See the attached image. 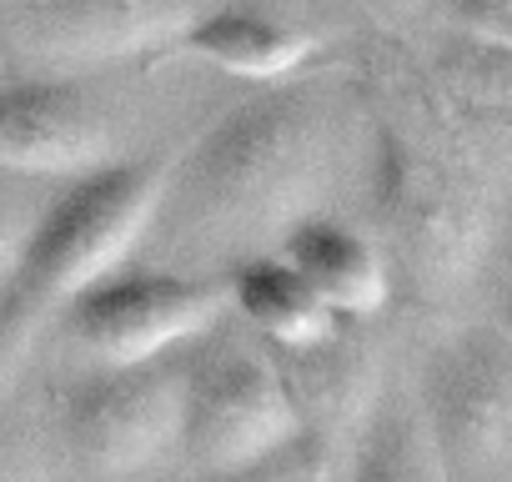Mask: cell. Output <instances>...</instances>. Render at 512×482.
Returning a JSON list of instances; mask_svg holds the SVG:
<instances>
[{
	"label": "cell",
	"instance_id": "obj_7",
	"mask_svg": "<svg viewBox=\"0 0 512 482\" xmlns=\"http://www.w3.org/2000/svg\"><path fill=\"white\" fill-rule=\"evenodd\" d=\"M221 0H16L6 41L46 71H81L176 46Z\"/></svg>",
	"mask_w": 512,
	"mask_h": 482
},
{
	"label": "cell",
	"instance_id": "obj_14",
	"mask_svg": "<svg viewBox=\"0 0 512 482\" xmlns=\"http://www.w3.org/2000/svg\"><path fill=\"white\" fill-rule=\"evenodd\" d=\"M231 307L262 332L277 352L292 347H312L322 342L342 317L307 287V277L287 262V257H251L236 267V277L226 282Z\"/></svg>",
	"mask_w": 512,
	"mask_h": 482
},
{
	"label": "cell",
	"instance_id": "obj_5",
	"mask_svg": "<svg viewBox=\"0 0 512 482\" xmlns=\"http://www.w3.org/2000/svg\"><path fill=\"white\" fill-rule=\"evenodd\" d=\"M226 307H231V292L221 282L116 267L111 277L86 287L61 312V322H66V337L86 357L106 367H131V362L171 357L176 347L211 337Z\"/></svg>",
	"mask_w": 512,
	"mask_h": 482
},
{
	"label": "cell",
	"instance_id": "obj_20",
	"mask_svg": "<svg viewBox=\"0 0 512 482\" xmlns=\"http://www.w3.org/2000/svg\"><path fill=\"white\" fill-rule=\"evenodd\" d=\"M497 327L512 337V282H502V287H497Z\"/></svg>",
	"mask_w": 512,
	"mask_h": 482
},
{
	"label": "cell",
	"instance_id": "obj_17",
	"mask_svg": "<svg viewBox=\"0 0 512 482\" xmlns=\"http://www.w3.org/2000/svg\"><path fill=\"white\" fill-rule=\"evenodd\" d=\"M447 21L467 41L512 51V0H447Z\"/></svg>",
	"mask_w": 512,
	"mask_h": 482
},
{
	"label": "cell",
	"instance_id": "obj_4",
	"mask_svg": "<svg viewBox=\"0 0 512 482\" xmlns=\"http://www.w3.org/2000/svg\"><path fill=\"white\" fill-rule=\"evenodd\" d=\"M307 442L282 367L231 337H211L186 362L181 447L201 472H241Z\"/></svg>",
	"mask_w": 512,
	"mask_h": 482
},
{
	"label": "cell",
	"instance_id": "obj_8",
	"mask_svg": "<svg viewBox=\"0 0 512 482\" xmlns=\"http://www.w3.org/2000/svg\"><path fill=\"white\" fill-rule=\"evenodd\" d=\"M186 367L151 357L131 367H106L71 387L66 397V442L71 452L106 477L141 472L181 442Z\"/></svg>",
	"mask_w": 512,
	"mask_h": 482
},
{
	"label": "cell",
	"instance_id": "obj_1",
	"mask_svg": "<svg viewBox=\"0 0 512 482\" xmlns=\"http://www.w3.org/2000/svg\"><path fill=\"white\" fill-rule=\"evenodd\" d=\"M377 81L397 101V116L377 126V226L407 287L422 302H447L477 277L497 241L487 171L457 141L427 71L382 61Z\"/></svg>",
	"mask_w": 512,
	"mask_h": 482
},
{
	"label": "cell",
	"instance_id": "obj_11",
	"mask_svg": "<svg viewBox=\"0 0 512 482\" xmlns=\"http://www.w3.org/2000/svg\"><path fill=\"white\" fill-rule=\"evenodd\" d=\"M277 367H282L287 392L302 412V427L317 432L322 442L362 427V417L382 397L377 392V352L357 332H347V322H337L312 347L282 352Z\"/></svg>",
	"mask_w": 512,
	"mask_h": 482
},
{
	"label": "cell",
	"instance_id": "obj_10",
	"mask_svg": "<svg viewBox=\"0 0 512 482\" xmlns=\"http://www.w3.org/2000/svg\"><path fill=\"white\" fill-rule=\"evenodd\" d=\"M427 86L467 156L487 176L512 171V51L452 31V41L432 56Z\"/></svg>",
	"mask_w": 512,
	"mask_h": 482
},
{
	"label": "cell",
	"instance_id": "obj_3",
	"mask_svg": "<svg viewBox=\"0 0 512 482\" xmlns=\"http://www.w3.org/2000/svg\"><path fill=\"white\" fill-rule=\"evenodd\" d=\"M161 191L166 161H106L71 176L66 191L41 206L11 277L0 282V387L86 287L136 252V241L161 216Z\"/></svg>",
	"mask_w": 512,
	"mask_h": 482
},
{
	"label": "cell",
	"instance_id": "obj_9",
	"mask_svg": "<svg viewBox=\"0 0 512 482\" xmlns=\"http://www.w3.org/2000/svg\"><path fill=\"white\" fill-rule=\"evenodd\" d=\"M116 151L111 111L66 76L0 86V171L31 181H71L106 166Z\"/></svg>",
	"mask_w": 512,
	"mask_h": 482
},
{
	"label": "cell",
	"instance_id": "obj_15",
	"mask_svg": "<svg viewBox=\"0 0 512 482\" xmlns=\"http://www.w3.org/2000/svg\"><path fill=\"white\" fill-rule=\"evenodd\" d=\"M347 482H457L422 402L412 397H377L362 417V437L352 452Z\"/></svg>",
	"mask_w": 512,
	"mask_h": 482
},
{
	"label": "cell",
	"instance_id": "obj_19",
	"mask_svg": "<svg viewBox=\"0 0 512 482\" xmlns=\"http://www.w3.org/2000/svg\"><path fill=\"white\" fill-rule=\"evenodd\" d=\"M0 482H46V457L11 417H0Z\"/></svg>",
	"mask_w": 512,
	"mask_h": 482
},
{
	"label": "cell",
	"instance_id": "obj_16",
	"mask_svg": "<svg viewBox=\"0 0 512 482\" xmlns=\"http://www.w3.org/2000/svg\"><path fill=\"white\" fill-rule=\"evenodd\" d=\"M41 196L31 186V176H11V171H0V282L11 277L21 247H26V236L41 216Z\"/></svg>",
	"mask_w": 512,
	"mask_h": 482
},
{
	"label": "cell",
	"instance_id": "obj_22",
	"mask_svg": "<svg viewBox=\"0 0 512 482\" xmlns=\"http://www.w3.org/2000/svg\"><path fill=\"white\" fill-rule=\"evenodd\" d=\"M307 482H322V472H312V477H307Z\"/></svg>",
	"mask_w": 512,
	"mask_h": 482
},
{
	"label": "cell",
	"instance_id": "obj_18",
	"mask_svg": "<svg viewBox=\"0 0 512 482\" xmlns=\"http://www.w3.org/2000/svg\"><path fill=\"white\" fill-rule=\"evenodd\" d=\"M312 472H322V457L312 452V442L272 457V462H256V467H241V472H216L211 482H307Z\"/></svg>",
	"mask_w": 512,
	"mask_h": 482
},
{
	"label": "cell",
	"instance_id": "obj_13",
	"mask_svg": "<svg viewBox=\"0 0 512 482\" xmlns=\"http://www.w3.org/2000/svg\"><path fill=\"white\" fill-rule=\"evenodd\" d=\"M181 46L226 71V76H241V81H287L302 71V61L317 51V41L287 21H272L262 11H241L231 6V0H221V6H211L186 36Z\"/></svg>",
	"mask_w": 512,
	"mask_h": 482
},
{
	"label": "cell",
	"instance_id": "obj_6",
	"mask_svg": "<svg viewBox=\"0 0 512 482\" xmlns=\"http://www.w3.org/2000/svg\"><path fill=\"white\" fill-rule=\"evenodd\" d=\"M422 412L452 477L502 472L512 462V337L492 322L432 347Z\"/></svg>",
	"mask_w": 512,
	"mask_h": 482
},
{
	"label": "cell",
	"instance_id": "obj_12",
	"mask_svg": "<svg viewBox=\"0 0 512 482\" xmlns=\"http://www.w3.org/2000/svg\"><path fill=\"white\" fill-rule=\"evenodd\" d=\"M282 257L307 277V287L342 317V322H367L387 307L392 297V272L377 241L362 231L332 221V216H302L297 226L282 231Z\"/></svg>",
	"mask_w": 512,
	"mask_h": 482
},
{
	"label": "cell",
	"instance_id": "obj_21",
	"mask_svg": "<svg viewBox=\"0 0 512 482\" xmlns=\"http://www.w3.org/2000/svg\"><path fill=\"white\" fill-rule=\"evenodd\" d=\"M497 257H502V282H512V211H507V226H502V241H497Z\"/></svg>",
	"mask_w": 512,
	"mask_h": 482
},
{
	"label": "cell",
	"instance_id": "obj_2",
	"mask_svg": "<svg viewBox=\"0 0 512 482\" xmlns=\"http://www.w3.org/2000/svg\"><path fill=\"white\" fill-rule=\"evenodd\" d=\"M337 126L317 86H277L221 111L201 141L166 166L161 206L186 226L231 236H282L332 186Z\"/></svg>",
	"mask_w": 512,
	"mask_h": 482
}]
</instances>
